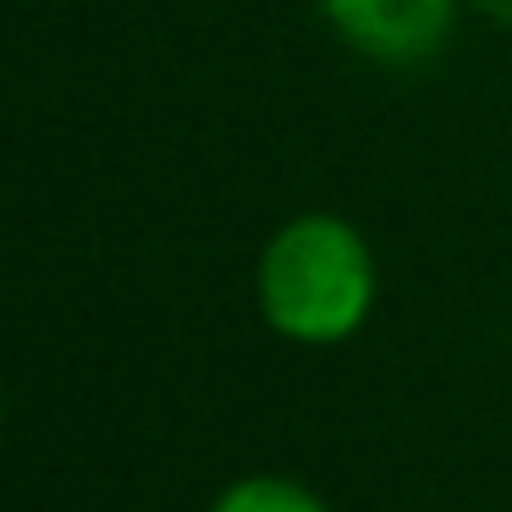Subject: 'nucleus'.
I'll list each match as a JSON object with an SVG mask.
<instances>
[{"label":"nucleus","instance_id":"2","mask_svg":"<svg viewBox=\"0 0 512 512\" xmlns=\"http://www.w3.org/2000/svg\"><path fill=\"white\" fill-rule=\"evenodd\" d=\"M325 23L380 67H413L446 45L457 0H320Z\"/></svg>","mask_w":512,"mask_h":512},{"label":"nucleus","instance_id":"1","mask_svg":"<svg viewBox=\"0 0 512 512\" xmlns=\"http://www.w3.org/2000/svg\"><path fill=\"white\" fill-rule=\"evenodd\" d=\"M375 309V254L342 215H298L259 254V314L303 347L347 342Z\"/></svg>","mask_w":512,"mask_h":512},{"label":"nucleus","instance_id":"4","mask_svg":"<svg viewBox=\"0 0 512 512\" xmlns=\"http://www.w3.org/2000/svg\"><path fill=\"white\" fill-rule=\"evenodd\" d=\"M479 17H490L496 28H512V0H468Z\"/></svg>","mask_w":512,"mask_h":512},{"label":"nucleus","instance_id":"3","mask_svg":"<svg viewBox=\"0 0 512 512\" xmlns=\"http://www.w3.org/2000/svg\"><path fill=\"white\" fill-rule=\"evenodd\" d=\"M210 512H331V507H325V496H314L309 485H298V479L254 474V479L226 485Z\"/></svg>","mask_w":512,"mask_h":512}]
</instances>
